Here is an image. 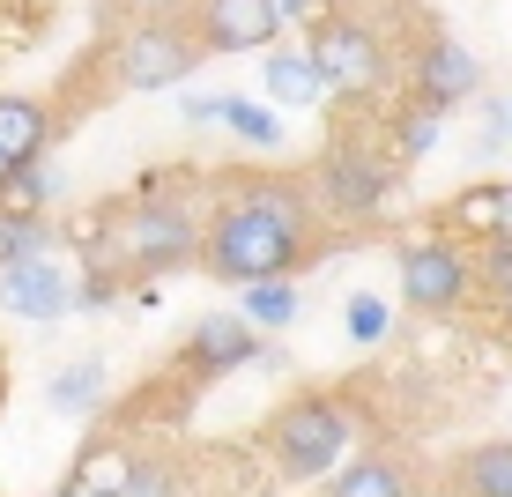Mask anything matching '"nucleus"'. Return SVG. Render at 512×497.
<instances>
[{"label":"nucleus","mask_w":512,"mask_h":497,"mask_svg":"<svg viewBox=\"0 0 512 497\" xmlns=\"http://www.w3.org/2000/svg\"><path fill=\"white\" fill-rule=\"evenodd\" d=\"M45 193H52V171H45V164H23V171H15V186H8V208L38 216V208H45Z\"/></svg>","instance_id":"393cba45"},{"label":"nucleus","mask_w":512,"mask_h":497,"mask_svg":"<svg viewBox=\"0 0 512 497\" xmlns=\"http://www.w3.org/2000/svg\"><path fill=\"white\" fill-rule=\"evenodd\" d=\"M505 127H512V97H505Z\"/></svg>","instance_id":"c756f323"},{"label":"nucleus","mask_w":512,"mask_h":497,"mask_svg":"<svg viewBox=\"0 0 512 497\" xmlns=\"http://www.w3.org/2000/svg\"><path fill=\"white\" fill-rule=\"evenodd\" d=\"M475 275L490 282V297H498V305H512V238L483 245V260H475Z\"/></svg>","instance_id":"b1692460"},{"label":"nucleus","mask_w":512,"mask_h":497,"mask_svg":"<svg viewBox=\"0 0 512 497\" xmlns=\"http://www.w3.org/2000/svg\"><path fill=\"white\" fill-rule=\"evenodd\" d=\"M45 149H52V112L38 97H0V156L23 171V164H45Z\"/></svg>","instance_id":"ddd939ff"},{"label":"nucleus","mask_w":512,"mask_h":497,"mask_svg":"<svg viewBox=\"0 0 512 497\" xmlns=\"http://www.w3.org/2000/svg\"><path fill=\"white\" fill-rule=\"evenodd\" d=\"M238 312L253 319L260 334H282L297 319V282H253V290H238Z\"/></svg>","instance_id":"6ab92c4d"},{"label":"nucleus","mask_w":512,"mask_h":497,"mask_svg":"<svg viewBox=\"0 0 512 497\" xmlns=\"http://www.w3.org/2000/svg\"><path fill=\"white\" fill-rule=\"evenodd\" d=\"M386 193H394L386 164H379V156H364L357 141L327 149V164L312 171V201H320V216H334V223H372V216H386Z\"/></svg>","instance_id":"39448f33"},{"label":"nucleus","mask_w":512,"mask_h":497,"mask_svg":"<svg viewBox=\"0 0 512 497\" xmlns=\"http://www.w3.org/2000/svg\"><path fill=\"white\" fill-rule=\"evenodd\" d=\"M67 305H75V282L60 275V260H0V312L30 327H60Z\"/></svg>","instance_id":"1a4fd4ad"},{"label":"nucleus","mask_w":512,"mask_h":497,"mask_svg":"<svg viewBox=\"0 0 512 497\" xmlns=\"http://www.w3.org/2000/svg\"><path fill=\"white\" fill-rule=\"evenodd\" d=\"M112 223H119V260H134V268H186L201 245L179 201H127Z\"/></svg>","instance_id":"0eeeda50"},{"label":"nucleus","mask_w":512,"mask_h":497,"mask_svg":"<svg viewBox=\"0 0 512 497\" xmlns=\"http://www.w3.org/2000/svg\"><path fill=\"white\" fill-rule=\"evenodd\" d=\"M342 334H349V342H357V349H379L386 334H394V312H386V297L357 290V297H349V305H342Z\"/></svg>","instance_id":"aec40b11"},{"label":"nucleus","mask_w":512,"mask_h":497,"mask_svg":"<svg viewBox=\"0 0 512 497\" xmlns=\"http://www.w3.org/2000/svg\"><path fill=\"white\" fill-rule=\"evenodd\" d=\"M260 357H268V349H260V327L245 312H201V319H193V334H186V364H201L208 379L245 371Z\"/></svg>","instance_id":"9d476101"},{"label":"nucleus","mask_w":512,"mask_h":497,"mask_svg":"<svg viewBox=\"0 0 512 497\" xmlns=\"http://www.w3.org/2000/svg\"><path fill=\"white\" fill-rule=\"evenodd\" d=\"M231 134L260 141V149H275V141H282V119L268 112V104H245V97H231Z\"/></svg>","instance_id":"5701e85b"},{"label":"nucleus","mask_w":512,"mask_h":497,"mask_svg":"<svg viewBox=\"0 0 512 497\" xmlns=\"http://www.w3.org/2000/svg\"><path fill=\"white\" fill-rule=\"evenodd\" d=\"M201 52L208 45L186 38V30H171L164 15H141L112 52V75H119V90H171V82H186L193 67H201Z\"/></svg>","instance_id":"20e7f679"},{"label":"nucleus","mask_w":512,"mask_h":497,"mask_svg":"<svg viewBox=\"0 0 512 497\" xmlns=\"http://www.w3.org/2000/svg\"><path fill=\"white\" fill-rule=\"evenodd\" d=\"M0 260H45V223L23 216V208H8V216H0Z\"/></svg>","instance_id":"412c9836"},{"label":"nucleus","mask_w":512,"mask_h":497,"mask_svg":"<svg viewBox=\"0 0 512 497\" xmlns=\"http://www.w3.org/2000/svg\"><path fill=\"white\" fill-rule=\"evenodd\" d=\"M446 238H483V245L512 238V186H468L446 208Z\"/></svg>","instance_id":"4468645a"},{"label":"nucleus","mask_w":512,"mask_h":497,"mask_svg":"<svg viewBox=\"0 0 512 497\" xmlns=\"http://www.w3.org/2000/svg\"><path fill=\"white\" fill-rule=\"evenodd\" d=\"M127 497H179V475H171L164 460H141L134 483H127Z\"/></svg>","instance_id":"bb28decb"},{"label":"nucleus","mask_w":512,"mask_h":497,"mask_svg":"<svg viewBox=\"0 0 512 497\" xmlns=\"http://www.w3.org/2000/svg\"><path fill=\"white\" fill-rule=\"evenodd\" d=\"M438 127H446V112H438V104H409V112H401V156H431L438 149Z\"/></svg>","instance_id":"4be33fe9"},{"label":"nucleus","mask_w":512,"mask_h":497,"mask_svg":"<svg viewBox=\"0 0 512 497\" xmlns=\"http://www.w3.org/2000/svg\"><path fill=\"white\" fill-rule=\"evenodd\" d=\"M260 82H268L275 104H297V112L327 97V75H320V60H312V45H275V52H268V75H260Z\"/></svg>","instance_id":"dca6fc26"},{"label":"nucleus","mask_w":512,"mask_h":497,"mask_svg":"<svg viewBox=\"0 0 512 497\" xmlns=\"http://www.w3.org/2000/svg\"><path fill=\"white\" fill-rule=\"evenodd\" d=\"M134 468H141V460H134L127 446H112V438H104V446H90L75 468H67V483L52 490V497H127Z\"/></svg>","instance_id":"2eb2a0df"},{"label":"nucleus","mask_w":512,"mask_h":497,"mask_svg":"<svg viewBox=\"0 0 512 497\" xmlns=\"http://www.w3.org/2000/svg\"><path fill=\"white\" fill-rule=\"evenodd\" d=\"M475 90H483V67H475V52H468V45L431 38V45L416 52V104L461 112V104H475Z\"/></svg>","instance_id":"9b49d317"},{"label":"nucleus","mask_w":512,"mask_h":497,"mask_svg":"<svg viewBox=\"0 0 512 497\" xmlns=\"http://www.w3.org/2000/svg\"><path fill=\"white\" fill-rule=\"evenodd\" d=\"M305 45H312V60H320V75H327L334 97L364 104V97L386 90V45L364 23H349V15H312V38Z\"/></svg>","instance_id":"7ed1b4c3"},{"label":"nucleus","mask_w":512,"mask_h":497,"mask_svg":"<svg viewBox=\"0 0 512 497\" xmlns=\"http://www.w3.org/2000/svg\"><path fill=\"white\" fill-rule=\"evenodd\" d=\"M327 497H416V490H409V468H401V460L364 453V460H349V468L327 483Z\"/></svg>","instance_id":"a211bd4d"},{"label":"nucleus","mask_w":512,"mask_h":497,"mask_svg":"<svg viewBox=\"0 0 512 497\" xmlns=\"http://www.w3.org/2000/svg\"><path fill=\"white\" fill-rule=\"evenodd\" d=\"M104 401H112V371H104V357H67L45 379V408H52V416L90 423V416H104Z\"/></svg>","instance_id":"f8f14e48"},{"label":"nucleus","mask_w":512,"mask_h":497,"mask_svg":"<svg viewBox=\"0 0 512 497\" xmlns=\"http://www.w3.org/2000/svg\"><path fill=\"white\" fill-rule=\"evenodd\" d=\"M453 483H461V497H512V438L468 446L461 468H453Z\"/></svg>","instance_id":"f3484780"},{"label":"nucleus","mask_w":512,"mask_h":497,"mask_svg":"<svg viewBox=\"0 0 512 497\" xmlns=\"http://www.w3.org/2000/svg\"><path fill=\"white\" fill-rule=\"evenodd\" d=\"M8 186H15V164H8V156H0V201H8Z\"/></svg>","instance_id":"cd10ccee"},{"label":"nucleus","mask_w":512,"mask_h":497,"mask_svg":"<svg viewBox=\"0 0 512 497\" xmlns=\"http://www.w3.org/2000/svg\"><path fill=\"white\" fill-rule=\"evenodd\" d=\"M75 305H82V312H104V305H119V282H112V268H104V260H97V268L75 282Z\"/></svg>","instance_id":"a878e982"},{"label":"nucleus","mask_w":512,"mask_h":497,"mask_svg":"<svg viewBox=\"0 0 512 497\" xmlns=\"http://www.w3.org/2000/svg\"><path fill=\"white\" fill-rule=\"evenodd\" d=\"M394 268H401V305L409 312H453L468 297V282H475V268L461 260V245L446 238V230H438V238H409L394 253Z\"/></svg>","instance_id":"423d86ee"},{"label":"nucleus","mask_w":512,"mask_h":497,"mask_svg":"<svg viewBox=\"0 0 512 497\" xmlns=\"http://www.w3.org/2000/svg\"><path fill=\"white\" fill-rule=\"evenodd\" d=\"M312 201L305 186L290 179H253L238 186L231 201L216 208L208 223V245H201V268L231 290H253V282H290V268L305 260V238H312Z\"/></svg>","instance_id":"f257e3e1"},{"label":"nucleus","mask_w":512,"mask_h":497,"mask_svg":"<svg viewBox=\"0 0 512 497\" xmlns=\"http://www.w3.org/2000/svg\"><path fill=\"white\" fill-rule=\"evenodd\" d=\"M193 23H201L193 38L223 60V52H275V30L290 15H282V0H201Z\"/></svg>","instance_id":"6e6552de"},{"label":"nucleus","mask_w":512,"mask_h":497,"mask_svg":"<svg viewBox=\"0 0 512 497\" xmlns=\"http://www.w3.org/2000/svg\"><path fill=\"white\" fill-rule=\"evenodd\" d=\"M282 15H312V0H282Z\"/></svg>","instance_id":"c85d7f7f"},{"label":"nucleus","mask_w":512,"mask_h":497,"mask_svg":"<svg viewBox=\"0 0 512 497\" xmlns=\"http://www.w3.org/2000/svg\"><path fill=\"white\" fill-rule=\"evenodd\" d=\"M349 446H357V416L334 394H297V401H282L275 423H268L275 468L297 475V483H334V475L349 468Z\"/></svg>","instance_id":"f03ea898"}]
</instances>
